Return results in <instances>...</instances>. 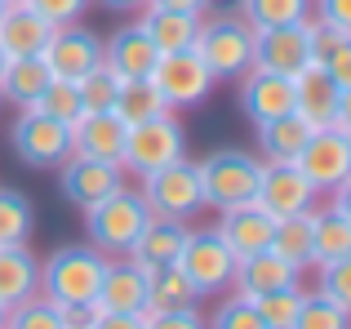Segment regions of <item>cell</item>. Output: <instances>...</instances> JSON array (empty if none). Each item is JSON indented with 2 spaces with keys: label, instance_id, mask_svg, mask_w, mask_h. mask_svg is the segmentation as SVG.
Segmentation results:
<instances>
[{
  "label": "cell",
  "instance_id": "cell-1",
  "mask_svg": "<svg viewBox=\"0 0 351 329\" xmlns=\"http://www.w3.org/2000/svg\"><path fill=\"white\" fill-rule=\"evenodd\" d=\"M107 258L94 245H67L40 263V294L58 307H94Z\"/></svg>",
  "mask_w": 351,
  "mask_h": 329
},
{
  "label": "cell",
  "instance_id": "cell-2",
  "mask_svg": "<svg viewBox=\"0 0 351 329\" xmlns=\"http://www.w3.org/2000/svg\"><path fill=\"white\" fill-rule=\"evenodd\" d=\"M147 218H152V209H147L143 191H125V187H116L112 196H103L98 205H89V209H85L89 245H94L98 254H125L129 245L138 241V232H143Z\"/></svg>",
  "mask_w": 351,
  "mask_h": 329
},
{
  "label": "cell",
  "instance_id": "cell-3",
  "mask_svg": "<svg viewBox=\"0 0 351 329\" xmlns=\"http://www.w3.org/2000/svg\"><path fill=\"white\" fill-rule=\"evenodd\" d=\"M191 49L209 67L214 80H240L254 67V27L245 18H200V36Z\"/></svg>",
  "mask_w": 351,
  "mask_h": 329
},
{
  "label": "cell",
  "instance_id": "cell-4",
  "mask_svg": "<svg viewBox=\"0 0 351 329\" xmlns=\"http://www.w3.org/2000/svg\"><path fill=\"white\" fill-rule=\"evenodd\" d=\"M258 169H263V160L249 156V151H240V147H218V151H209V156L196 164V173H200V196H205V205L232 209V205H245V200H254Z\"/></svg>",
  "mask_w": 351,
  "mask_h": 329
},
{
  "label": "cell",
  "instance_id": "cell-5",
  "mask_svg": "<svg viewBox=\"0 0 351 329\" xmlns=\"http://www.w3.org/2000/svg\"><path fill=\"white\" fill-rule=\"evenodd\" d=\"M143 200L156 218H178V223H187L196 209H205L196 164L178 156V160L160 164V169L143 173Z\"/></svg>",
  "mask_w": 351,
  "mask_h": 329
},
{
  "label": "cell",
  "instance_id": "cell-6",
  "mask_svg": "<svg viewBox=\"0 0 351 329\" xmlns=\"http://www.w3.org/2000/svg\"><path fill=\"white\" fill-rule=\"evenodd\" d=\"M9 143H14L23 164H32V169H58L71 156V125L36 112V107H23L14 130H9Z\"/></svg>",
  "mask_w": 351,
  "mask_h": 329
},
{
  "label": "cell",
  "instance_id": "cell-7",
  "mask_svg": "<svg viewBox=\"0 0 351 329\" xmlns=\"http://www.w3.org/2000/svg\"><path fill=\"white\" fill-rule=\"evenodd\" d=\"M182 143H187V130L173 121V112H160L152 121H138L129 125V138H125V156H120V169H134L138 178L160 164L178 160L182 156Z\"/></svg>",
  "mask_w": 351,
  "mask_h": 329
},
{
  "label": "cell",
  "instance_id": "cell-8",
  "mask_svg": "<svg viewBox=\"0 0 351 329\" xmlns=\"http://www.w3.org/2000/svg\"><path fill=\"white\" fill-rule=\"evenodd\" d=\"M178 271L196 285V294H223L227 285H232L236 276V254L223 245V236L214 232V227H205V232H187V241H182V254H178Z\"/></svg>",
  "mask_w": 351,
  "mask_h": 329
},
{
  "label": "cell",
  "instance_id": "cell-9",
  "mask_svg": "<svg viewBox=\"0 0 351 329\" xmlns=\"http://www.w3.org/2000/svg\"><path fill=\"white\" fill-rule=\"evenodd\" d=\"M156 85V94L165 98V107H196L200 98L214 89V76H209V67L200 62L196 49H178V53H160L152 67V76H147Z\"/></svg>",
  "mask_w": 351,
  "mask_h": 329
},
{
  "label": "cell",
  "instance_id": "cell-10",
  "mask_svg": "<svg viewBox=\"0 0 351 329\" xmlns=\"http://www.w3.org/2000/svg\"><path fill=\"white\" fill-rule=\"evenodd\" d=\"M298 173L311 182L316 191H338L351 178V134L347 130H316L307 138V147L293 156Z\"/></svg>",
  "mask_w": 351,
  "mask_h": 329
},
{
  "label": "cell",
  "instance_id": "cell-11",
  "mask_svg": "<svg viewBox=\"0 0 351 329\" xmlns=\"http://www.w3.org/2000/svg\"><path fill=\"white\" fill-rule=\"evenodd\" d=\"M293 112L307 116L316 130H347V89L329 76L320 62H307V67L293 76Z\"/></svg>",
  "mask_w": 351,
  "mask_h": 329
},
{
  "label": "cell",
  "instance_id": "cell-12",
  "mask_svg": "<svg viewBox=\"0 0 351 329\" xmlns=\"http://www.w3.org/2000/svg\"><path fill=\"white\" fill-rule=\"evenodd\" d=\"M311 200H316V187L298 173V164H293V160H267L263 169H258L254 205H263L271 218L311 209Z\"/></svg>",
  "mask_w": 351,
  "mask_h": 329
},
{
  "label": "cell",
  "instance_id": "cell-13",
  "mask_svg": "<svg viewBox=\"0 0 351 329\" xmlns=\"http://www.w3.org/2000/svg\"><path fill=\"white\" fill-rule=\"evenodd\" d=\"M45 67H49V76L58 80H80L85 71H94L98 62H103V40H98L94 32H85V27H53L49 40H45L40 49Z\"/></svg>",
  "mask_w": 351,
  "mask_h": 329
},
{
  "label": "cell",
  "instance_id": "cell-14",
  "mask_svg": "<svg viewBox=\"0 0 351 329\" xmlns=\"http://www.w3.org/2000/svg\"><path fill=\"white\" fill-rule=\"evenodd\" d=\"M311 62V40L307 23H285V27H258L254 32V67L280 71V76H298Z\"/></svg>",
  "mask_w": 351,
  "mask_h": 329
},
{
  "label": "cell",
  "instance_id": "cell-15",
  "mask_svg": "<svg viewBox=\"0 0 351 329\" xmlns=\"http://www.w3.org/2000/svg\"><path fill=\"white\" fill-rule=\"evenodd\" d=\"M125 138H129V125L120 121L116 112H80L76 121H71V156L120 164Z\"/></svg>",
  "mask_w": 351,
  "mask_h": 329
},
{
  "label": "cell",
  "instance_id": "cell-16",
  "mask_svg": "<svg viewBox=\"0 0 351 329\" xmlns=\"http://www.w3.org/2000/svg\"><path fill=\"white\" fill-rule=\"evenodd\" d=\"M240 112H245L254 125L293 112V80L280 76V71L249 67L245 76H240Z\"/></svg>",
  "mask_w": 351,
  "mask_h": 329
},
{
  "label": "cell",
  "instance_id": "cell-17",
  "mask_svg": "<svg viewBox=\"0 0 351 329\" xmlns=\"http://www.w3.org/2000/svg\"><path fill=\"white\" fill-rule=\"evenodd\" d=\"M67 169H62V196L71 200V205L89 209L98 205L103 196H112L116 187H125V169L112 160H89V156H67L62 160Z\"/></svg>",
  "mask_w": 351,
  "mask_h": 329
},
{
  "label": "cell",
  "instance_id": "cell-18",
  "mask_svg": "<svg viewBox=\"0 0 351 329\" xmlns=\"http://www.w3.org/2000/svg\"><path fill=\"white\" fill-rule=\"evenodd\" d=\"M182 241H187V227L178 223V218H147L143 232H138V241L129 245V263H134L138 271H160V267H173L182 254Z\"/></svg>",
  "mask_w": 351,
  "mask_h": 329
},
{
  "label": "cell",
  "instance_id": "cell-19",
  "mask_svg": "<svg viewBox=\"0 0 351 329\" xmlns=\"http://www.w3.org/2000/svg\"><path fill=\"white\" fill-rule=\"evenodd\" d=\"M271 227H276V218L267 214L263 205L245 200V205L223 209V223H218L214 232L223 236V245L236 254V258H249V254H258V249L271 245Z\"/></svg>",
  "mask_w": 351,
  "mask_h": 329
},
{
  "label": "cell",
  "instance_id": "cell-20",
  "mask_svg": "<svg viewBox=\"0 0 351 329\" xmlns=\"http://www.w3.org/2000/svg\"><path fill=\"white\" fill-rule=\"evenodd\" d=\"M156 58H160V49H156L152 36L143 32V23L120 27V32H112V36H107V45H103V62L116 71L120 80H143V76H152Z\"/></svg>",
  "mask_w": 351,
  "mask_h": 329
},
{
  "label": "cell",
  "instance_id": "cell-21",
  "mask_svg": "<svg viewBox=\"0 0 351 329\" xmlns=\"http://www.w3.org/2000/svg\"><path fill=\"white\" fill-rule=\"evenodd\" d=\"M53 23H45L32 5H5L0 9V49L5 58H36L49 40Z\"/></svg>",
  "mask_w": 351,
  "mask_h": 329
},
{
  "label": "cell",
  "instance_id": "cell-22",
  "mask_svg": "<svg viewBox=\"0 0 351 329\" xmlns=\"http://www.w3.org/2000/svg\"><path fill=\"white\" fill-rule=\"evenodd\" d=\"M232 285H236L240 298H258V294H271V289L298 285V267H289V263L271 249H258V254H249V258H236Z\"/></svg>",
  "mask_w": 351,
  "mask_h": 329
},
{
  "label": "cell",
  "instance_id": "cell-23",
  "mask_svg": "<svg viewBox=\"0 0 351 329\" xmlns=\"http://www.w3.org/2000/svg\"><path fill=\"white\" fill-rule=\"evenodd\" d=\"M351 258V214H347V182L338 187V200L316 214V227H311V263H338Z\"/></svg>",
  "mask_w": 351,
  "mask_h": 329
},
{
  "label": "cell",
  "instance_id": "cell-24",
  "mask_svg": "<svg viewBox=\"0 0 351 329\" xmlns=\"http://www.w3.org/2000/svg\"><path fill=\"white\" fill-rule=\"evenodd\" d=\"M143 303H147V271H138L134 263H107L94 312H138L143 316Z\"/></svg>",
  "mask_w": 351,
  "mask_h": 329
},
{
  "label": "cell",
  "instance_id": "cell-25",
  "mask_svg": "<svg viewBox=\"0 0 351 329\" xmlns=\"http://www.w3.org/2000/svg\"><path fill=\"white\" fill-rule=\"evenodd\" d=\"M40 294V263L27 245H0V307H18Z\"/></svg>",
  "mask_w": 351,
  "mask_h": 329
},
{
  "label": "cell",
  "instance_id": "cell-26",
  "mask_svg": "<svg viewBox=\"0 0 351 329\" xmlns=\"http://www.w3.org/2000/svg\"><path fill=\"white\" fill-rule=\"evenodd\" d=\"M147 14L138 18L143 32L152 36V45L160 53H178V49H191L200 36V14H182V9H152L143 5Z\"/></svg>",
  "mask_w": 351,
  "mask_h": 329
},
{
  "label": "cell",
  "instance_id": "cell-27",
  "mask_svg": "<svg viewBox=\"0 0 351 329\" xmlns=\"http://www.w3.org/2000/svg\"><path fill=\"white\" fill-rule=\"evenodd\" d=\"M311 134H316V125H311L307 116L285 112V116H276V121L258 125V147L267 151V160H293L302 147H307Z\"/></svg>",
  "mask_w": 351,
  "mask_h": 329
},
{
  "label": "cell",
  "instance_id": "cell-28",
  "mask_svg": "<svg viewBox=\"0 0 351 329\" xmlns=\"http://www.w3.org/2000/svg\"><path fill=\"white\" fill-rule=\"evenodd\" d=\"M311 227H316V209H298V214L276 218L271 227V245L267 249L280 254L289 267H311Z\"/></svg>",
  "mask_w": 351,
  "mask_h": 329
},
{
  "label": "cell",
  "instance_id": "cell-29",
  "mask_svg": "<svg viewBox=\"0 0 351 329\" xmlns=\"http://www.w3.org/2000/svg\"><path fill=\"white\" fill-rule=\"evenodd\" d=\"M49 67L45 58H9L5 71H0V103H14V107H32L40 98V89L49 85Z\"/></svg>",
  "mask_w": 351,
  "mask_h": 329
},
{
  "label": "cell",
  "instance_id": "cell-30",
  "mask_svg": "<svg viewBox=\"0 0 351 329\" xmlns=\"http://www.w3.org/2000/svg\"><path fill=\"white\" fill-rule=\"evenodd\" d=\"M200 294L187 276L173 267H160V271H147V303H143V316L152 312H178V307H196Z\"/></svg>",
  "mask_w": 351,
  "mask_h": 329
},
{
  "label": "cell",
  "instance_id": "cell-31",
  "mask_svg": "<svg viewBox=\"0 0 351 329\" xmlns=\"http://www.w3.org/2000/svg\"><path fill=\"white\" fill-rule=\"evenodd\" d=\"M112 112H116L125 125H138V121H152V116L169 112V107H165V98H160V94H156L152 80L143 76V80H125V85H120Z\"/></svg>",
  "mask_w": 351,
  "mask_h": 329
},
{
  "label": "cell",
  "instance_id": "cell-32",
  "mask_svg": "<svg viewBox=\"0 0 351 329\" xmlns=\"http://www.w3.org/2000/svg\"><path fill=\"white\" fill-rule=\"evenodd\" d=\"M36 227V209L23 191L0 187V245H27Z\"/></svg>",
  "mask_w": 351,
  "mask_h": 329
},
{
  "label": "cell",
  "instance_id": "cell-33",
  "mask_svg": "<svg viewBox=\"0 0 351 329\" xmlns=\"http://www.w3.org/2000/svg\"><path fill=\"white\" fill-rule=\"evenodd\" d=\"M120 85L125 80L116 76L107 62H98L94 71H85V76L76 80V94H80V107L85 112H112L116 107V94H120Z\"/></svg>",
  "mask_w": 351,
  "mask_h": 329
},
{
  "label": "cell",
  "instance_id": "cell-34",
  "mask_svg": "<svg viewBox=\"0 0 351 329\" xmlns=\"http://www.w3.org/2000/svg\"><path fill=\"white\" fill-rule=\"evenodd\" d=\"M240 18L249 27H285V23H307V0H245Z\"/></svg>",
  "mask_w": 351,
  "mask_h": 329
},
{
  "label": "cell",
  "instance_id": "cell-35",
  "mask_svg": "<svg viewBox=\"0 0 351 329\" xmlns=\"http://www.w3.org/2000/svg\"><path fill=\"white\" fill-rule=\"evenodd\" d=\"M5 329H67V321H62L58 303H49L45 294H32L5 312Z\"/></svg>",
  "mask_w": 351,
  "mask_h": 329
},
{
  "label": "cell",
  "instance_id": "cell-36",
  "mask_svg": "<svg viewBox=\"0 0 351 329\" xmlns=\"http://www.w3.org/2000/svg\"><path fill=\"white\" fill-rule=\"evenodd\" d=\"M32 107L45 112V116H53V121H62V125H71L80 112H85V107H80V94H76V80H58V76L40 89V98H36Z\"/></svg>",
  "mask_w": 351,
  "mask_h": 329
},
{
  "label": "cell",
  "instance_id": "cell-37",
  "mask_svg": "<svg viewBox=\"0 0 351 329\" xmlns=\"http://www.w3.org/2000/svg\"><path fill=\"white\" fill-rule=\"evenodd\" d=\"M289 329H347V307L329 303L325 294H302Z\"/></svg>",
  "mask_w": 351,
  "mask_h": 329
},
{
  "label": "cell",
  "instance_id": "cell-38",
  "mask_svg": "<svg viewBox=\"0 0 351 329\" xmlns=\"http://www.w3.org/2000/svg\"><path fill=\"white\" fill-rule=\"evenodd\" d=\"M249 303L258 307V316H263L267 329H289L293 325V312H298V303H302V289L298 285H285V289H271V294L249 298Z\"/></svg>",
  "mask_w": 351,
  "mask_h": 329
},
{
  "label": "cell",
  "instance_id": "cell-39",
  "mask_svg": "<svg viewBox=\"0 0 351 329\" xmlns=\"http://www.w3.org/2000/svg\"><path fill=\"white\" fill-rule=\"evenodd\" d=\"M316 294H325L329 303H338V307H351V258L320 263V285H316Z\"/></svg>",
  "mask_w": 351,
  "mask_h": 329
},
{
  "label": "cell",
  "instance_id": "cell-40",
  "mask_svg": "<svg viewBox=\"0 0 351 329\" xmlns=\"http://www.w3.org/2000/svg\"><path fill=\"white\" fill-rule=\"evenodd\" d=\"M205 329H267V325H263V316H258V307L236 294V298H227V303L218 307L214 321H209Z\"/></svg>",
  "mask_w": 351,
  "mask_h": 329
},
{
  "label": "cell",
  "instance_id": "cell-41",
  "mask_svg": "<svg viewBox=\"0 0 351 329\" xmlns=\"http://www.w3.org/2000/svg\"><path fill=\"white\" fill-rule=\"evenodd\" d=\"M307 40H311V62H329L338 49L351 45V32H338V27L316 23V27H307Z\"/></svg>",
  "mask_w": 351,
  "mask_h": 329
},
{
  "label": "cell",
  "instance_id": "cell-42",
  "mask_svg": "<svg viewBox=\"0 0 351 329\" xmlns=\"http://www.w3.org/2000/svg\"><path fill=\"white\" fill-rule=\"evenodd\" d=\"M23 5H32L36 14L45 18V23L62 27V23H76V18L85 14V5H89V0H23Z\"/></svg>",
  "mask_w": 351,
  "mask_h": 329
},
{
  "label": "cell",
  "instance_id": "cell-43",
  "mask_svg": "<svg viewBox=\"0 0 351 329\" xmlns=\"http://www.w3.org/2000/svg\"><path fill=\"white\" fill-rule=\"evenodd\" d=\"M143 329H205L196 307H178V312H152L143 316Z\"/></svg>",
  "mask_w": 351,
  "mask_h": 329
},
{
  "label": "cell",
  "instance_id": "cell-44",
  "mask_svg": "<svg viewBox=\"0 0 351 329\" xmlns=\"http://www.w3.org/2000/svg\"><path fill=\"white\" fill-rule=\"evenodd\" d=\"M316 14L325 27H338V32H351V0H316Z\"/></svg>",
  "mask_w": 351,
  "mask_h": 329
},
{
  "label": "cell",
  "instance_id": "cell-45",
  "mask_svg": "<svg viewBox=\"0 0 351 329\" xmlns=\"http://www.w3.org/2000/svg\"><path fill=\"white\" fill-rule=\"evenodd\" d=\"M89 329H143V316L138 312H94Z\"/></svg>",
  "mask_w": 351,
  "mask_h": 329
},
{
  "label": "cell",
  "instance_id": "cell-46",
  "mask_svg": "<svg viewBox=\"0 0 351 329\" xmlns=\"http://www.w3.org/2000/svg\"><path fill=\"white\" fill-rule=\"evenodd\" d=\"M245 0H200V18H236Z\"/></svg>",
  "mask_w": 351,
  "mask_h": 329
},
{
  "label": "cell",
  "instance_id": "cell-47",
  "mask_svg": "<svg viewBox=\"0 0 351 329\" xmlns=\"http://www.w3.org/2000/svg\"><path fill=\"white\" fill-rule=\"evenodd\" d=\"M152 9H182V14H200V0H147Z\"/></svg>",
  "mask_w": 351,
  "mask_h": 329
},
{
  "label": "cell",
  "instance_id": "cell-48",
  "mask_svg": "<svg viewBox=\"0 0 351 329\" xmlns=\"http://www.w3.org/2000/svg\"><path fill=\"white\" fill-rule=\"evenodd\" d=\"M103 9H112V14H134V9H143L147 0H98Z\"/></svg>",
  "mask_w": 351,
  "mask_h": 329
},
{
  "label": "cell",
  "instance_id": "cell-49",
  "mask_svg": "<svg viewBox=\"0 0 351 329\" xmlns=\"http://www.w3.org/2000/svg\"><path fill=\"white\" fill-rule=\"evenodd\" d=\"M5 312H9V307H0V329H5Z\"/></svg>",
  "mask_w": 351,
  "mask_h": 329
},
{
  "label": "cell",
  "instance_id": "cell-50",
  "mask_svg": "<svg viewBox=\"0 0 351 329\" xmlns=\"http://www.w3.org/2000/svg\"><path fill=\"white\" fill-rule=\"evenodd\" d=\"M5 62H9V58H5V49H0V71H5Z\"/></svg>",
  "mask_w": 351,
  "mask_h": 329
},
{
  "label": "cell",
  "instance_id": "cell-51",
  "mask_svg": "<svg viewBox=\"0 0 351 329\" xmlns=\"http://www.w3.org/2000/svg\"><path fill=\"white\" fill-rule=\"evenodd\" d=\"M5 5H23V0H5Z\"/></svg>",
  "mask_w": 351,
  "mask_h": 329
},
{
  "label": "cell",
  "instance_id": "cell-52",
  "mask_svg": "<svg viewBox=\"0 0 351 329\" xmlns=\"http://www.w3.org/2000/svg\"><path fill=\"white\" fill-rule=\"evenodd\" d=\"M0 9H5V0H0Z\"/></svg>",
  "mask_w": 351,
  "mask_h": 329
}]
</instances>
